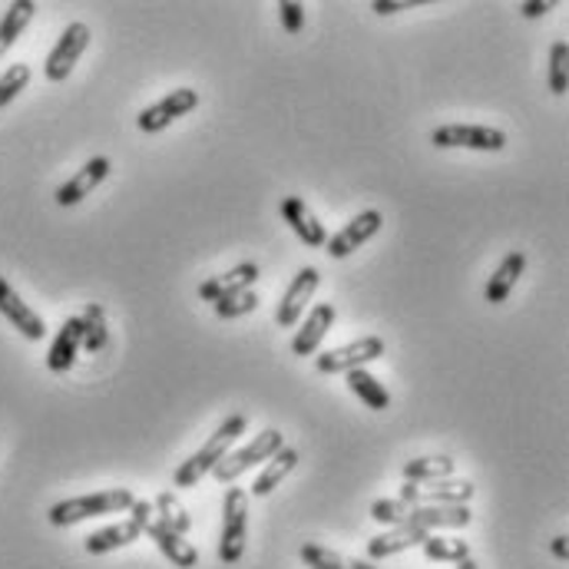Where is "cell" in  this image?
Here are the masks:
<instances>
[{"label": "cell", "instance_id": "26", "mask_svg": "<svg viewBox=\"0 0 569 569\" xmlns=\"http://www.w3.org/2000/svg\"><path fill=\"white\" fill-rule=\"evenodd\" d=\"M80 321H83V348L90 355H100L110 345V325H107L103 305H87V311L80 315Z\"/></svg>", "mask_w": 569, "mask_h": 569}, {"label": "cell", "instance_id": "40", "mask_svg": "<svg viewBox=\"0 0 569 569\" xmlns=\"http://www.w3.org/2000/svg\"><path fill=\"white\" fill-rule=\"evenodd\" d=\"M457 569H480L473 560H463V563H457Z\"/></svg>", "mask_w": 569, "mask_h": 569}, {"label": "cell", "instance_id": "23", "mask_svg": "<svg viewBox=\"0 0 569 569\" xmlns=\"http://www.w3.org/2000/svg\"><path fill=\"white\" fill-rule=\"evenodd\" d=\"M348 391H351L355 398H361L365 408H371V411H388V408H391L388 388H385L371 371H365V368L348 371Z\"/></svg>", "mask_w": 569, "mask_h": 569}, {"label": "cell", "instance_id": "7", "mask_svg": "<svg viewBox=\"0 0 569 569\" xmlns=\"http://www.w3.org/2000/svg\"><path fill=\"white\" fill-rule=\"evenodd\" d=\"M437 149H477V152H500L507 146V133L480 123H447L430 133Z\"/></svg>", "mask_w": 569, "mask_h": 569}, {"label": "cell", "instance_id": "24", "mask_svg": "<svg viewBox=\"0 0 569 569\" xmlns=\"http://www.w3.org/2000/svg\"><path fill=\"white\" fill-rule=\"evenodd\" d=\"M298 460H301V453L295 450V447H282L269 463H266V470L256 477V483H252V493L256 497H269L279 483H282L284 477L298 467Z\"/></svg>", "mask_w": 569, "mask_h": 569}, {"label": "cell", "instance_id": "22", "mask_svg": "<svg viewBox=\"0 0 569 569\" xmlns=\"http://www.w3.org/2000/svg\"><path fill=\"white\" fill-rule=\"evenodd\" d=\"M470 523V510L467 507H415L411 527H421L427 533L433 530H460Z\"/></svg>", "mask_w": 569, "mask_h": 569}, {"label": "cell", "instance_id": "10", "mask_svg": "<svg viewBox=\"0 0 569 569\" xmlns=\"http://www.w3.org/2000/svg\"><path fill=\"white\" fill-rule=\"evenodd\" d=\"M381 226H385V216L378 212V209H365V212H358L338 236H331L325 246H328V256L331 259H348L355 249H361L365 242H371L378 232H381Z\"/></svg>", "mask_w": 569, "mask_h": 569}, {"label": "cell", "instance_id": "4", "mask_svg": "<svg viewBox=\"0 0 569 569\" xmlns=\"http://www.w3.org/2000/svg\"><path fill=\"white\" fill-rule=\"evenodd\" d=\"M249 540V493L242 487H229L222 500V540H219V560L226 567H236L246 553Z\"/></svg>", "mask_w": 569, "mask_h": 569}, {"label": "cell", "instance_id": "2", "mask_svg": "<svg viewBox=\"0 0 569 569\" xmlns=\"http://www.w3.org/2000/svg\"><path fill=\"white\" fill-rule=\"evenodd\" d=\"M133 493L127 487H113V490H100V493H87V497H70L50 507V523L53 527H73L93 517H110V513H130L133 507Z\"/></svg>", "mask_w": 569, "mask_h": 569}, {"label": "cell", "instance_id": "25", "mask_svg": "<svg viewBox=\"0 0 569 569\" xmlns=\"http://www.w3.org/2000/svg\"><path fill=\"white\" fill-rule=\"evenodd\" d=\"M33 13H37V3L33 0H13L10 7H7V13L0 17V57L17 43V37L27 30V23L33 20Z\"/></svg>", "mask_w": 569, "mask_h": 569}, {"label": "cell", "instance_id": "12", "mask_svg": "<svg viewBox=\"0 0 569 569\" xmlns=\"http://www.w3.org/2000/svg\"><path fill=\"white\" fill-rule=\"evenodd\" d=\"M318 284H321V276H318L315 266H305V269L291 279L288 291L282 295V301H279V311H276L279 328H295V325L301 321V311L308 308V301H311V295L318 291Z\"/></svg>", "mask_w": 569, "mask_h": 569}, {"label": "cell", "instance_id": "33", "mask_svg": "<svg viewBox=\"0 0 569 569\" xmlns=\"http://www.w3.org/2000/svg\"><path fill=\"white\" fill-rule=\"evenodd\" d=\"M30 83V67L27 63H13L3 77H0V110L7 103H13L20 97V90H27Z\"/></svg>", "mask_w": 569, "mask_h": 569}, {"label": "cell", "instance_id": "27", "mask_svg": "<svg viewBox=\"0 0 569 569\" xmlns=\"http://www.w3.org/2000/svg\"><path fill=\"white\" fill-rule=\"evenodd\" d=\"M447 477H453L450 457H418L405 463V483H430V480H447Z\"/></svg>", "mask_w": 569, "mask_h": 569}, {"label": "cell", "instance_id": "8", "mask_svg": "<svg viewBox=\"0 0 569 569\" xmlns=\"http://www.w3.org/2000/svg\"><path fill=\"white\" fill-rule=\"evenodd\" d=\"M87 47H90V27L80 23V20H73V23L60 33V40L53 43V50H50V57H47V63H43L47 80H50V83H63V80L73 73V67L80 63V57L87 53Z\"/></svg>", "mask_w": 569, "mask_h": 569}, {"label": "cell", "instance_id": "18", "mask_svg": "<svg viewBox=\"0 0 569 569\" xmlns=\"http://www.w3.org/2000/svg\"><path fill=\"white\" fill-rule=\"evenodd\" d=\"M256 279H259V266H256V262H242V266H236V269H229V272H222V276L206 279V282L199 284V298L216 305V301L226 298V295L249 291V288L256 284Z\"/></svg>", "mask_w": 569, "mask_h": 569}, {"label": "cell", "instance_id": "6", "mask_svg": "<svg viewBox=\"0 0 569 569\" xmlns=\"http://www.w3.org/2000/svg\"><path fill=\"white\" fill-rule=\"evenodd\" d=\"M385 355V341L378 335H365L358 341H348L341 348H331V351H321L315 358V368L321 375H348L355 368H365L371 361H378Z\"/></svg>", "mask_w": 569, "mask_h": 569}, {"label": "cell", "instance_id": "9", "mask_svg": "<svg viewBox=\"0 0 569 569\" xmlns=\"http://www.w3.org/2000/svg\"><path fill=\"white\" fill-rule=\"evenodd\" d=\"M473 497V483L470 480H430V483H405L401 487V500L415 503V507H467V500Z\"/></svg>", "mask_w": 569, "mask_h": 569}, {"label": "cell", "instance_id": "31", "mask_svg": "<svg viewBox=\"0 0 569 569\" xmlns=\"http://www.w3.org/2000/svg\"><path fill=\"white\" fill-rule=\"evenodd\" d=\"M259 308V295L249 288V291H236V295H226V298H219L216 305H212V311L219 315V318H242V315H252Z\"/></svg>", "mask_w": 569, "mask_h": 569}, {"label": "cell", "instance_id": "29", "mask_svg": "<svg viewBox=\"0 0 569 569\" xmlns=\"http://www.w3.org/2000/svg\"><path fill=\"white\" fill-rule=\"evenodd\" d=\"M421 550H425L427 560H433V563H463V560H470V547L463 540H447V537H437V533H427Z\"/></svg>", "mask_w": 569, "mask_h": 569}, {"label": "cell", "instance_id": "28", "mask_svg": "<svg viewBox=\"0 0 569 569\" xmlns=\"http://www.w3.org/2000/svg\"><path fill=\"white\" fill-rule=\"evenodd\" d=\"M152 510H156V517L169 527V530H176L179 537H186L189 530H192V517H189V510L179 503V497L176 493H159L156 497V503H152Z\"/></svg>", "mask_w": 569, "mask_h": 569}, {"label": "cell", "instance_id": "36", "mask_svg": "<svg viewBox=\"0 0 569 569\" xmlns=\"http://www.w3.org/2000/svg\"><path fill=\"white\" fill-rule=\"evenodd\" d=\"M415 3H421V0H375V3H371V10H375V13H381V17H388V13L408 10V7H415Z\"/></svg>", "mask_w": 569, "mask_h": 569}, {"label": "cell", "instance_id": "35", "mask_svg": "<svg viewBox=\"0 0 569 569\" xmlns=\"http://www.w3.org/2000/svg\"><path fill=\"white\" fill-rule=\"evenodd\" d=\"M279 17H282V27L288 33H301V27H305V7H301V3L282 0V3H279Z\"/></svg>", "mask_w": 569, "mask_h": 569}, {"label": "cell", "instance_id": "37", "mask_svg": "<svg viewBox=\"0 0 569 569\" xmlns=\"http://www.w3.org/2000/svg\"><path fill=\"white\" fill-rule=\"evenodd\" d=\"M547 10H553V3H550V0H527V3H523V17H530V20L543 17Z\"/></svg>", "mask_w": 569, "mask_h": 569}, {"label": "cell", "instance_id": "21", "mask_svg": "<svg viewBox=\"0 0 569 569\" xmlns=\"http://www.w3.org/2000/svg\"><path fill=\"white\" fill-rule=\"evenodd\" d=\"M140 537H142V530L133 523V520H120V523H113V527H103V530L90 533L83 547H87V553H90V557H103V553H113V550H120V547L137 543Z\"/></svg>", "mask_w": 569, "mask_h": 569}, {"label": "cell", "instance_id": "3", "mask_svg": "<svg viewBox=\"0 0 569 569\" xmlns=\"http://www.w3.org/2000/svg\"><path fill=\"white\" fill-rule=\"evenodd\" d=\"M130 520L140 527L142 533H149V540L156 543V550H159L172 567H179V569L199 567V550H196L186 537H179L176 530H169V527L156 517L152 503H146V500H133V507H130Z\"/></svg>", "mask_w": 569, "mask_h": 569}, {"label": "cell", "instance_id": "5", "mask_svg": "<svg viewBox=\"0 0 569 569\" xmlns=\"http://www.w3.org/2000/svg\"><path fill=\"white\" fill-rule=\"evenodd\" d=\"M284 447L282 433L276 430V427H269V430H262L259 437H252L246 447H239V450H229L216 467H212V477L219 480V483H236L249 467H256V463H262V460H272L279 450Z\"/></svg>", "mask_w": 569, "mask_h": 569}, {"label": "cell", "instance_id": "15", "mask_svg": "<svg viewBox=\"0 0 569 569\" xmlns=\"http://www.w3.org/2000/svg\"><path fill=\"white\" fill-rule=\"evenodd\" d=\"M282 219L288 222V229L301 239V246H308V249H321V246L328 242L325 226L318 222V216L308 209V202H305L301 196H284Z\"/></svg>", "mask_w": 569, "mask_h": 569}, {"label": "cell", "instance_id": "14", "mask_svg": "<svg viewBox=\"0 0 569 569\" xmlns=\"http://www.w3.org/2000/svg\"><path fill=\"white\" fill-rule=\"evenodd\" d=\"M110 169H113V162L107 159V156H93L73 179H67L57 192H53V199H57V206H77V202H83L107 176H110Z\"/></svg>", "mask_w": 569, "mask_h": 569}, {"label": "cell", "instance_id": "1", "mask_svg": "<svg viewBox=\"0 0 569 569\" xmlns=\"http://www.w3.org/2000/svg\"><path fill=\"white\" fill-rule=\"evenodd\" d=\"M246 427H249V421H246V415H232V418H226L222 425L216 427V433L189 457V460H182L179 463V470L172 473V483L179 487V490H192L206 473H212V467L232 450V443L246 433Z\"/></svg>", "mask_w": 569, "mask_h": 569}, {"label": "cell", "instance_id": "39", "mask_svg": "<svg viewBox=\"0 0 569 569\" xmlns=\"http://www.w3.org/2000/svg\"><path fill=\"white\" fill-rule=\"evenodd\" d=\"M348 569H378L371 560H348Z\"/></svg>", "mask_w": 569, "mask_h": 569}, {"label": "cell", "instance_id": "30", "mask_svg": "<svg viewBox=\"0 0 569 569\" xmlns=\"http://www.w3.org/2000/svg\"><path fill=\"white\" fill-rule=\"evenodd\" d=\"M411 517H415V503H408V500H375L371 503V520H378V523H388V527H408L411 523Z\"/></svg>", "mask_w": 569, "mask_h": 569}, {"label": "cell", "instance_id": "13", "mask_svg": "<svg viewBox=\"0 0 569 569\" xmlns=\"http://www.w3.org/2000/svg\"><path fill=\"white\" fill-rule=\"evenodd\" d=\"M335 305L331 301H321V305H315L308 315H305V321H298L301 328L295 331V338H291V355H298V358H308V355H318V348H321V341H325V335L331 331V325H335Z\"/></svg>", "mask_w": 569, "mask_h": 569}, {"label": "cell", "instance_id": "20", "mask_svg": "<svg viewBox=\"0 0 569 569\" xmlns=\"http://www.w3.org/2000/svg\"><path fill=\"white\" fill-rule=\"evenodd\" d=\"M523 269H527V256H523V252H510V256H503V262L497 266V272L487 279L483 298H487L490 305L507 301V298H510V291H513V284L520 282Z\"/></svg>", "mask_w": 569, "mask_h": 569}, {"label": "cell", "instance_id": "19", "mask_svg": "<svg viewBox=\"0 0 569 569\" xmlns=\"http://www.w3.org/2000/svg\"><path fill=\"white\" fill-rule=\"evenodd\" d=\"M425 540L427 530H421V527H411V523H408V527H391L388 533L368 540V560H371V563L388 560V557H395V553H405V550L421 547Z\"/></svg>", "mask_w": 569, "mask_h": 569}, {"label": "cell", "instance_id": "32", "mask_svg": "<svg viewBox=\"0 0 569 569\" xmlns=\"http://www.w3.org/2000/svg\"><path fill=\"white\" fill-rule=\"evenodd\" d=\"M550 90L557 97H563L569 90V43L567 40H557L550 47Z\"/></svg>", "mask_w": 569, "mask_h": 569}, {"label": "cell", "instance_id": "34", "mask_svg": "<svg viewBox=\"0 0 569 569\" xmlns=\"http://www.w3.org/2000/svg\"><path fill=\"white\" fill-rule=\"evenodd\" d=\"M301 560L311 569H348V557L321 547V543H305L301 547Z\"/></svg>", "mask_w": 569, "mask_h": 569}, {"label": "cell", "instance_id": "16", "mask_svg": "<svg viewBox=\"0 0 569 569\" xmlns=\"http://www.w3.org/2000/svg\"><path fill=\"white\" fill-rule=\"evenodd\" d=\"M0 315L23 335V338H30V341H40L43 335H47V325H43V318L10 288L7 279H0Z\"/></svg>", "mask_w": 569, "mask_h": 569}, {"label": "cell", "instance_id": "11", "mask_svg": "<svg viewBox=\"0 0 569 569\" xmlns=\"http://www.w3.org/2000/svg\"><path fill=\"white\" fill-rule=\"evenodd\" d=\"M199 107V93L196 90H172L169 97H162L159 103H152V107H146L140 117H137V127H140L142 133H159V130H166L172 120H179V117H186V113H192Z\"/></svg>", "mask_w": 569, "mask_h": 569}, {"label": "cell", "instance_id": "38", "mask_svg": "<svg viewBox=\"0 0 569 569\" xmlns=\"http://www.w3.org/2000/svg\"><path fill=\"white\" fill-rule=\"evenodd\" d=\"M550 550H553V557H557V560H569V543H567V537H553V543H550Z\"/></svg>", "mask_w": 569, "mask_h": 569}, {"label": "cell", "instance_id": "17", "mask_svg": "<svg viewBox=\"0 0 569 569\" xmlns=\"http://www.w3.org/2000/svg\"><path fill=\"white\" fill-rule=\"evenodd\" d=\"M80 348H83V321H80V315H73L57 331V338L50 345V355H47V368L53 375H67L73 368V361H77Z\"/></svg>", "mask_w": 569, "mask_h": 569}]
</instances>
